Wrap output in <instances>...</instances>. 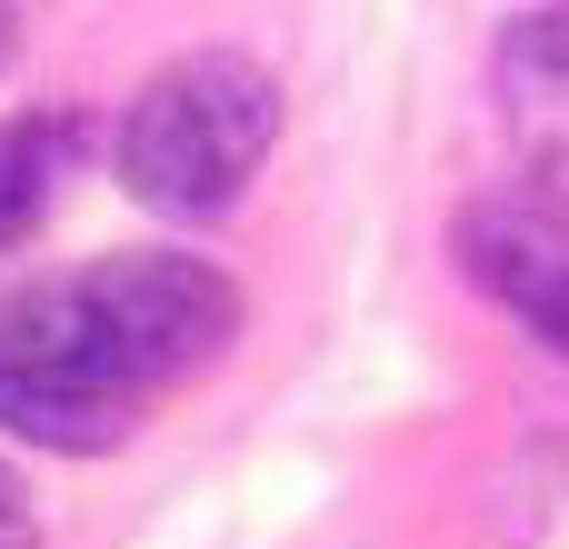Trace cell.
<instances>
[{
    "mask_svg": "<svg viewBox=\"0 0 569 549\" xmlns=\"http://www.w3.org/2000/svg\"><path fill=\"white\" fill-rule=\"evenodd\" d=\"M240 340V290L190 250H120L0 310V430L40 450H120L180 380Z\"/></svg>",
    "mask_w": 569,
    "mask_h": 549,
    "instance_id": "6da1fadb",
    "label": "cell"
},
{
    "mask_svg": "<svg viewBox=\"0 0 569 549\" xmlns=\"http://www.w3.org/2000/svg\"><path fill=\"white\" fill-rule=\"evenodd\" d=\"M280 140V90L240 50H190L140 80L120 120V190L160 220H210L230 210Z\"/></svg>",
    "mask_w": 569,
    "mask_h": 549,
    "instance_id": "7a4b0ae2",
    "label": "cell"
},
{
    "mask_svg": "<svg viewBox=\"0 0 569 549\" xmlns=\"http://www.w3.org/2000/svg\"><path fill=\"white\" fill-rule=\"evenodd\" d=\"M460 270L540 340L569 360V200L550 190H490L460 210Z\"/></svg>",
    "mask_w": 569,
    "mask_h": 549,
    "instance_id": "3957f363",
    "label": "cell"
},
{
    "mask_svg": "<svg viewBox=\"0 0 569 549\" xmlns=\"http://www.w3.org/2000/svg\"><path fill=\"white\" fill-rule=\"evenodd\" d=\"M490 90H500V130L530 160V180L560 200L569 190V10H520L490 50Z\"/></svg>",
    "mask_w": 569,
    "mask_h": 549,
    "instance_id": "277c9868",
    "label": "cell"
},
{
    "mask_svg": "<svg viewBox=\"0 0 569 549\" xmlns=\"http://www.w3.org/2000/svg\"><path fill=\"white\" fill-rule=\"evenodd\" d=\"M50 180H60V130L50 120H0V240H20L50 210Z\"/></svg>",
    "mask_w": 569,
    "mask_h": 549,
    "instance_id": "5b68a950",
    "label": "cell"
},
{
    "mask_svg": "<svg viewBox=\"0 0 569 549\" xmlns=\"http://www.w3.org/2000/svg\"><path fill=\"white\" fill-rule=\"evenodd\" d=\"M0 549H40V530H30V500H20V480L0 470Z\"/></svg>",
    "mask_w": 569,
    "mask_h": 549,
    "instance_id": "8992f818",
    "label": "cell"
},
{
    "mask_svg": "<svg viewBox=\"0 0 569 549\" xmlns=\"http://www.w3.org/2000/svg\"><path fill=\"white\" fill-rule=\"evenodd\" d=\"M0 50H10V0H0Z\"/></svg>",
    "mask_w": 569,
    "mask_h": 549,
    "instance_id": "52a82bcc",
    "label": "cell"
}]
</instances>
